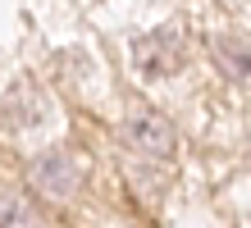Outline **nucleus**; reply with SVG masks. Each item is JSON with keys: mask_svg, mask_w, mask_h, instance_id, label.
Returning <instances> with one entry per match:
<instances>
[{"mask_svg": "<svg viewBox=\"0 0 251 228\" xmlns=\"http://www.w3.org/2000/svg\"><path fill=\"white\" fill-rule=\"evenodd\" d=\"M124 142L137 151V155H151V160H169L174 155V128L165 114L155 110H132L124 119Z\"/></svg>", "mask_w": 251, "mask_h": 228, "instance_id": "f257e3e1", "label": "nucleus"}, {"mask_svg": "<svg viewBox=\"0 0 251 228\" xmlns=\"http://www.w3.org/2000/svg\"><path fill=\"white\" fill-rule=\"evenodd\" d=\"M37 187L50 192V196H69L73 192V160H64V155L41 160L37 164Z\"/></svg>", "mask_w": 251, "mask_h": 228, "instance_id": "f03ea898", "label": "nucleus"}, {"mask_svg": "<svg viewBox=\"0 0 251 228\" xmlns=\"http://www.w3.org/2000/svg\"><path fill=\"white\" fill-rule=\"evenodd\" d=\"M215 59L224 64V73H233V78H247V73H251V51L233 32H219L215 37Z\"/></svg>", "mask_w": 251, "mask_h": 228, "instance_id": "7ed1b4c3", "label": "nucleus"}]
</instances>
